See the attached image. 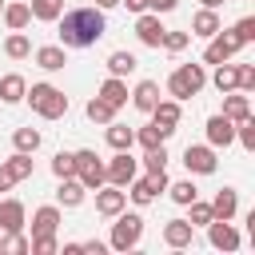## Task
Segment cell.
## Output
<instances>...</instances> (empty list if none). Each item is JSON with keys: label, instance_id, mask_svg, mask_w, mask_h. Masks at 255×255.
I'll use <instances>...</instances> for the list:
<instances>
[{"label": "cell", "instance_id": "e575fe53", "mask_svg": "<svg viewBox=\"0 0 255 255\" xmlns=\"http://www.w3.org/2000/svg\"><path fill=\"white\" fill-rule=\"evenodd\" d=\"M52 175H56V179L76 175V155H72V151H56V155H52Z\"/></svg>", "mask_w": 255, "mask_h": 255}, {"label": "cell", "instance_id": "8d00e7d4", "mask_svg": "<svg viewBox=\"0 0 255 255\" xmlns=\"http://www.w3.org/2000/svg\"><path fill=\"white\" fill-rule=\"evenodd\" d=\"M211 84H215L219 92H231V88H235V64H227V60H223V64H215Z\"/></svg>", "mask_w": 255, "mask_h": 255}, {"label": "cell", "instance_id": "7c38bea8", "mask_svg": "<svg viewBox=\"0 0 255 255\" xmlns=\"http://www.w3.org/2000/svg\"><path fill=\"white\" fill-rule=\"evenodd\" d=\"M207 239L215 251H235L239 247V231L231 227V219H211L207 223Z\"/></svg>", "mask_w": 255, "mask_h": 255}, {"label": "cell", "instance_id": "277c9868", "mask_svg": "<svg viewBox=\"0 0 255 255\" xmlns=\"http://www.w3.org/2000/svg\"><path fill=\"white\" fill-rule=\"evenodd\" d=\"M112 219H116V223H112V239H108V243H112L116 251H131V247L143 239V219H139L135 211H131V215L120 211V215H112Z\"/></svg>", "mask_w": 255, "mask_h": 255}, {"label": "cell", "instance_id": "ee69618b", "mask_svg": "<svg viewBox=\"0 0 255 255\" xmlns=\"http://www.w3.org/2000/svg\"><path fill=\"white\" fill-rule=\"evenodd\" d=\"M175 4H179V0H147V8H151L155 16H159V12H175Z\"/></svg>", "mask_w": 255, "mask_h": 255}, {"label": "cell", "instance_id": "d590c367", "mask_svg": "<svg viewBox=\"0 0 255 255\" xmlns=\"http://www.w3.org/2000/svg\"><path fill=\"white\" fill-rule=\"evenodd\" d=\"M167 191H171V199H175L179 207H187L191 199H199V191H195V183H191V179H179V183H167Z\"/></svg>", "mask_w": 255, "mask_h": 255}, {"label": "cell", "instance_id": "ac0fdd59", "mask_svg": "<svg viewBox=\"0 0 255 255\" xmlns=\"http://www.w3.org/2000/svg\"><path fill=\"white\" fill-rule=\"evenodd\" d=\"M235 211H239V195H235V187H219L215 199H211V219H231Z\"/></svg>", "mask_w": 255, "mask_h": 255}, {"label": "cell", "instance_id": "2e32d148", "mask_svg": "<svg viewBox=\"0 0 255 255\" xmlns=\"http://www.w3.org/2000/svg\"><path fill=\"white\" fill-rule=\"evenodd\" d=\"M223 116L231 120V124H239V120H247L251 116V100H247V92H223Z\"/></svg>", "mask_w": 255, "mask_h": 255}, {"label": "cell", "instance_id": "e0dca14e", "mask_svg": "<svg viewBox=\"0 0 255 255\" xmlns=\"http://www.w3.org/2000/svg\"><path fill=\"white\" fill-rule=\"evenodd\" d=\"M0 231H24V203L20 199H0Z\"/></svg>", "mask_w": 255, "mask_h": 255}, {"label": "cell", "instance_id": "83f0119b", "mask_svg": "<svg viewBox=\"0 0 255 255\" xmlns=\"http://www.w3.org/2000/svg\"><path fill=\"white\" fill-rule=\"evenodd\" d=\"M131 143H135V131L128 124H108V147L112 151H128Z\"/></svg>", "mask_w": 255, "mask_h": 255}, {"label": "cell", "instance_id": "603a6c76", "mask_svg": "<svg viewBox=\"0 0 255 255\" xmlns=\"http://www.w3.org/2000/svg\"><path fill=\"white\" fill-rule=\"evenodd\" d=\"M84 191H88V187H84L76 175H68V179H60V187H56V199H60L64 207H80V203H84Z\"/></svg>", "mask_w": 255, "mask_h": 255}, {"label": "cell", "instance_id": "52a82bcc", "mask_svg": "<svg viewBox=\"0 0 255 255\" xmlns=\"http://www.w3.org/2000/svg\"><path fill=\"white\" fill-rule=\"evenodd\" d=\"M128 187H131L128 195H131V199H135V203L143 207V203H151V199H155L159 191H167V171H163V167H159V171H147L143 179H131Z\"/></svg>", "mask_w": 255, "mask_h": 255}, {"label": "cell", "instance_id": "4316f807", "mask_svg": "<svg viewBox=\"0 0 255 255\" xmlns=\"http://www.w3.org/2000/svg\"><path fill=\"white\" fill-rule=\"evenodd\" d=\"M0 16H4V24H8L12 32H24V28L32 24V8H28V4H4Z\"/></svg>", "mask_w": 255, "mask_h": 255}, {"label": "cell", "instance_id": "1f68e13d", "mask_svg": "<svg viewBox=\"0 0 255 255\" xmlns=\"http://www.w3.org/2000/svg\"><path fill=\"white\" fill-rule=\"evenodd\" d=\"M32 20H60L64 12V0H32Z\"/></svg>", "mask_w": 255, "mask_h": 255}, {"label": "cell", "instance_id": "681fc988", "mask_svg": "<svg viewBox=\"0 0 255 255\" xmlns=\"http://www.w3.org/2000/svg\"><path fill=\"white\" fill-rule=\"evenodd\" d=\"M0 12H4V0H0Z\"/></svg>", "mask_w": 255, "mask_h": 255}, {"label": "cell", "instance_id": "7a4b0ae2", "mask_svg": "<svg viewBox=\"0 0 255 255\" xmlns=\"http://www.w3.org/2000/svg\"><path fill=\"white\" fill-rule=\"evenodd\" d=\"M24 100H28L32 112L44 116V120H60V116L68 112V96H64L56 84H32V88L24 92Z\"/></svg>", "mask_w": 255, "mask_h": 255}, {"label": "cell", "instance_id": "6da1fadb", "mask_svg": "<svg viewBox=\"0 0 255 255\" xmlns=\"http://www.w3.org/2000/svg\"><path fill=\"white\" fill-rule=\"evenodd\" d=\"M108 32V20L100 8H72L60 12V44L64 48H92Z\"/></svg>", "mask_w": 255, "mask_h": 255}, {"label": "cell", "instance_id": "bcb514c9", "mask_svg": "<svg viewBox=\"0 0 255 255\" xmlns=\"http://www.w3.org/2000/svg\"><path fill=\"white\" fill-rule=\"evenodd\" d=\"M120 4H128V12H135V16L147 12V0H120Z\"/></svg>", "mask_w": 255, "mask_h": 255}, {"label": "cell", "instance_id": "7402d4cb", "mask_svg": "<svg viewBox=\"0 0 255 255\" xmlns=\"http://www.w3.org/2000/svg\"><path fill=\"white\" fill-rule=\"evenodd\" d=\"M179 100H159L155 108H151V124H159V128H171L175 131V124H179Z\"/></svg>", "mask_w": 255, "mask_h": 255}, {"label": "cell", "instance_id": "b9f144b4", "mask_svg": "<svg viewBox=\"0 0 255 255\" xmlns=\"http://www.w3.org/2000/svg\"><path fill=\"white\" fill-rule=\"evenodd\" d=\"M187 207H191V219H187L191 227H199V223H211V203H199V199H191Z\"/></svg>", "mask_w": 255, "mask_h": 255}, {"label": "cell", "instance_id": "74e56055", "mask_svg": "<svg viewBox=\"0 0 255 255\" xmlns=\"http://www.w3.org/2000/svg\"><path fill=\"white\" fill-rule=\"evenodd\" d=\"M235 139H239V143H243L247 151H255V120H251V116L235 124Z\"/></svg>", "mask_w": 255, "mask_h": 255}, {"label": "cell", "instance_id": "4fadbf2b", "mask_svg": "<svg viewBox=\"0 0 255 255\" xmlns=\"http://www.w3.org/2000/svg\"><path fill=\"white\" fill-rule=\"evenodd\" d=\"M124 203H128V191H124V187H104V183L96 187V211H100V215L112 219V215L124 211Z\"/></svg>", "mask_w": 255, "mask_h": 255}, {"label": "cell", "instance_id": "c3c4849f", "mask_svg": "<svg viewBox=\"0 0 255 255\" xmlns=\"http://www.w3.org/2000/svg\"><path fill=\"white\" fill-rule=\"evenodd\" d=\"M199 4H203V8H223L227 0H199Z\"/></svg>", "mask_w": 255, "mask_h": 255}, {"label": "cell", "instance_id": "d4e9b609", "mask_svg": "<svg viewBox=\"0 0 255 255\" xmlns=\"http://www.w3.org/2000/svg\"><path fill=\"white\" fill-rule=\"evenodd\" d=\"M100 100H108L112 108H124V104H128V84H124L120 76H108V80L100 84Z\"/></svg>", "mask_w": 255, "mask_h": 255}, {"label": "cell", "instance_id": "4dcf8cb0", "mask_svg": "<svg viewBox=\"0 0 255 255\" xmlns=\"http://www.w3.org/2000/svg\"><path fill=\"white\" fill-rule=\"evenodd\" d=\"M167 135H171V128H159V124H147V128H139V131H135V139L143 143V151H147V147H159Z\"/></svg>", "mask_w": 255, "mask_h": 255}, {"label": "cell", "instance_id": "f1b7e54d", "mask_svg": "<svg viewBox=\"0 0 255 255\" xmlns=\"http://www.w3.org/2000/svg\"><path fill=\"white\" fill-rule=\"evenodd\" d=\"M135 68H139V64H135V56H131V52H112V56H108V72H112V76H120V80H124V76H131Z\"/></svg>", "mask_w": 255, "mask_h": 255}, {"label": "cell", "instance_id": "484cf974", "mask_svg": "<svg viewBox=\"0 0 255 255\" xmlns=\"http://www.w3.org/2000/svg\"><path fill=\"white\" fill-rule=\"evenodd\" d=\"M24 92H28V80H24V76H16V72H12V76H0V100H4V104H20Z\"/></svg>", "mask_w": 255, "mask_h": 255}, {"label": "cell", "instance_id": "7bdbcfd3", "mask_svg": "<svg viewBox=\"0 0 255 255\" xmlns=\"http://www.w3.org/2000/svg\"><path fill=\"white\" fill-rule=\"evenodd\" d=\"M231 32H235V36H239L243 44H251V40H255V16H243V20H239V24L231 28Z\"/></svg>", "mask_w": 255, "mask_h": 255}, {"label": "cell", "instance_id": "7dc6e473", "mask_svg": "<svg viewBox=\"0 0 255 255\" xmlns=\"http://www.w3.org/2000/svg\"><path fill=\"white\" fill-rule=\"evenodd\" d=\"M116 4H120V0H96V8H100V12H108V8H116Z\"/></svg>", "mask_w": 255, "mask_h": 255}, {"label": "cell", "instance_id": "f6af8a7d", "mask_svg": "<svg viewBox=\"0 0 255 255\" xmlns=\"http://www.w3.org/2000/svg\"><path fill=\"white\" fill-rule=\"evenodd\" d=\"M80 251H88V255H104V251H108V243H100V239H88V243H80Z\"/></svg>", "mask_w": 255, "mask_h": 255}, {"label": "cell", "instance_id": "ffe728a7", "mask_svg": "<svg viewBox=\"0 0 255 255\" xmlns=\"http://www.w3.org/2000/svg\"><path fill=\"white\" fill-rule=\"evenodd\" d=\"M219 28H223V24H219L215 8H199V12H195V20H191V36H203V40H211Z\"/></svg>", "mask_w": 255, "mask_h": 255}, {"label": "cell", "instance_id": "30bf717a", "mask_svg": "<svg viewBox=\"0 0 255 255\" xmlns=\"http://www.w3.org/2000/svg\"><path fill=\"white\" fill-rule=\"evenodd\" d=\"M215 163H219V159H215L211 147H203V143H187V147H183V167H187L191 175H211Z\"/></svg>", "mask_w": 255, "mask_h": 255}, {"label": "cell", "instance_id": "44dd1931", "mask_svg": "<svg viewBox=\"0 0 255 255\" xmlns=\"http://www.w3.org/2000/svg\"><path fill=\"white\" fill-rule=\"evenodd\" d=\"M131 104H135L139 112H151V108L159 104V84H155V80H139L135 92H131Z\"/></svg>", "mask_w": 255, "mask_h": 255}, {"label": "cell", "instance_id": "8992f818", "mask_svg": "<svg viewBox=\"0 0 255 255\" xmlns=\"http://www.w3.org/2000/svg\"><path fill=\"white\" fill-rule=\"evenodd\" d=\"M135 171H139V159H131L128 151H116V155L104 163V183H112V187H128V183L135 179Z\"/></svg>", "mask_w": 255, "mask_h": 255}, {"label": "cell", "instance_id": "60d3db41", "mask_svg": "<svg viewBox=\"0 0 255 255\" xmlns=\"http://www.w3.org/2000/svg\"><path fill=\"white\" fill-rule=\"evenodd\" d=\"M187 44H191L187 32H163V44H159V48H167V52H183Z\"/></svg>", "mask_w": 255, "mask_h": 255}, {"label": "cell", "instance_id": "3957f363", "mask_svg": "<svg viewBox=\"0 0 255 255\" xmlns=\"http://www.w3.org/2000/svg\"><path fill=\"white\" fill-rule=\"evenodd\" d=\"M203 84H207L203 64H179V68L167 76V92H171L175 100H191V96H199Z\"/></svg>", "mask_w": 255, "mask_h": 255}, {"label": "cell", "instance_id": "ba28073f", "mask_svg": "<svg viewBox=\"0 0 255 255\" xmlns=\"http://www.w3.org/2000/svg\"><path fill=\"white\" fill-rule=\"evenodd\" d=\"M239 48H243V40H239L235 32H223V28H219V32L211 36L207 52H203V64H223V60H231Z\"/></svg>", "mask_w": 255, "mask_h": 255}, {"label": "cell", "instance_id": "9a60e30c", "mask_svg": "<svg viewBox=\"0 0 255 255\" xmlns=\"http://www.w3.org/2000/svg\"><path fill=\"white\" fill-rule=\"evenodd\" d=\"M191 239H195V227H191L187 219H167V223H163V243H167V247L179 251V247H191Z\"/></svg>", "mask_w": 255, "mask_h": 255}, {"label": "cell", "instance_id": "ab89813d", "mask_svg": "<svg viewBox=\"0 0 255 255\" xmlns=\"http://www.w3.org/2000/svg\"><path fill=\"white\" fill-rule=\"evenodd\" d=\"M143 167L147 171H159V167H167V147L159 143V147H147V155H143Z\"/></svg>", "mask_w": 255, "mask_h": 255}, {"label": "cell", "instance_id": "9c48e42d", "mask_svg": "<svg viewBox=\"0 0 255 255\" xmlns=\"http://www.w3.org/2000/svg\"><path fill=\"white\" fill-rule=\"evenodd\" d=\"M32 175V155L28 151H16L12 159H4L0 163V191H12L20 179H28Z\"/></svg>", "mask_w": 255, "mask_h": 255}, {"label": "cell", "instance_id": "8fae6325", "mask_svg": "<svg viewBox=\"0 0 255 255\" xmlns=\"http://www.w3.org/2000/svg\"><path fill=\"white\" fill-rule=\"evenodd\" d=\"M163 24H159V16L155 12H139V20H135V36H139V44L143 48H159L163 44Z\"/></svg>", "mask_w": 255, "mask_h": 255}, {"label": "cell", "instance_id": "f546056e", "mask_svg": "<svg viewBox=\"0 0 255 255\" xmlns=\"http://www.w3.org/2000/svg\"><path fill=\"white\" fill-rule=\"evenodd\" d=\"M84 112H88V120H92V124H112V116H116V108H112L108 100H100V96H92Z\"/></svg>", "mask_w": 255, "mask_h": 255}, {"label": "cell", "instance_id": "d6986e66", "mask_svg": "<svg viewBox=\"0 0 255 255\" xmlns=\"http://www.w3.org/2000/svg\"><path fill=\"white\" fill-rule=\"evenodd\" d=\"M56 227H60V207H36V215H32V235H56Z\"/></svg>", "mask_w": 255, "mask_h": 255}, {"label": "cell", "instance_id": "f35d334b", "mask_svg": "<svg viewBox=\"0 0 255 255\" xmlns=\"http://www.w3.org/2000/svg\"><path fill=\"white\" fill-rule=\"evenodd\" d=\"M12 251V255H24L28 251V235L24 231H8V239H0V255Z\"/></svg>", "mask_w": 255, "mask_h": 255}, {"label": "cell", "instance_id": "5b68a950", "mask_svg": "<svg viewBox=\"0 0 255 255\" xmlns=\"http://www.w3.org/2000/svg\"><path fill=\"white\" fill-rule=\"evenodd\" d=\"M76 155V179L88 187V191H96L100 183H104V159L92 151V147H84V151H72Z\"/></svg>", "mask_w": 255, "mask_h": 255}, {"label": "cell", "instance_id": "d6a6232c", "mask_svg": "<svg viewBox=\"0 0 255 255\" xmlns=\"http://www.w3.org/2000/svg\"><path fill=\"white\" fill-rule=\"evenodd\" d=\"M4 52H8L12 60H24V56H32V40H28L24 32H12V36L4 40Z\"/></svg>", "mask_w": 255, "mask_h": 255}, {"label": "cell", "instance_id": "5bb4252c", "mask_svg": "<svg viewBox=\"0 0 255 255\" xmlns=\"http://www.w3.org/2000/svg\"><path fill=\"white\" fill-rule=\"evenodd\" d=\"M207 143H211V147H227V143H235V124H231L223 112L207 120Z\"/></svg>", "mask_w": 255, "mask_h": 255}, {"label": "cell", "instance_id": "cb8c5ba5", "mask_svg": "<svg viewBox=\"0 0 255 255\" xmlns=\"http://www.w3.org/2000/svg\"><path fill=\"white\" fill-rule=\"evenodd\" d=\"M36 64H40L44 72H60V68L68 64V56H64L60 44H44V48H36Z\"/></svg>", "mask_w": 255, "mask_h": 255}, {"label": "cell", "instance_id": "836d02e7", "mask_svg": "<svg viewBox=\"0 0 255 255\" xmlns=\"http://www.w3.org/2000/svg\"><path fill=\"white\" fill-rule=\"evenodd\" d=\"M12 143H16V151H28V155H32V151L40 147V131H36V128H16V131H12Z\"/></svg>", "mask_w": 255, "mask_h": 255}]
</instances>
